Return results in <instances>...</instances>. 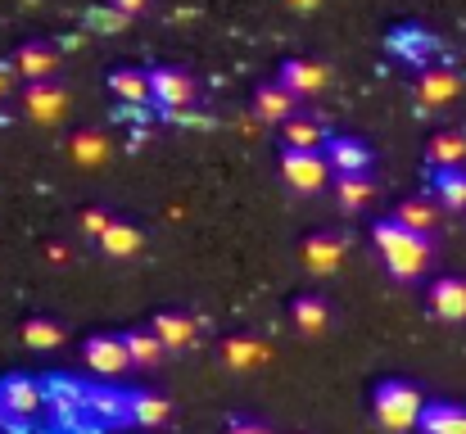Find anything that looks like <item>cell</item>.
<instances>
[{
  "label": "cell",
  "mask_w": 466,
  "mask_h": 434,
  "mask_svg": "<svg viewBox=\"0 0 466 434\" xmlns=\"http://www.w3.org/2000/svg\"><path fill=\"white\" fill-rule=\"evenodd\" d=\"M141 245H146V236H141V227H137V222H127V217H114V222H109V231L100 236V249H105L109 258H137V254H141Z\"/></svg>",
  "instance_id": "d6986e66"
},
{
  "label": "cell",
  "mask_w": 466,
  "mask_h": 434,
  "mask_svg": "<svg viewBox=\"0 0 466 434\" xmlns=\"http://www.w3.org/2000/svg\"><path fill=\"white\" fill-rule=\"evenodd\" d=\"M335 204H339L344 213L367 208V204H371V181H367V172H358V177H335Z\"/></svg>",
  "instance_id": "f546056e"
},
{
  "label": "cell",
  "mask_w": 466,
  "mask_h": 434,
  "mask_svg": "<svg viewBox=\"0 0 466 434\" xmlns=\"http://www.w3.org/2000/svg\"><path fill=\"white\" fill-rule=\"evenodd\" d=\"M109 222H114V213L109 208H100V204H91V208H82V236H105L109 231Z\"/></svg>",
  "instance_id": "d6a6232c"
},
{
  "label": "cell",
  "mask_w": 466,
  "mask_h": 434,
  "mask_svg": "<svg viewBox=\"0 0 466 434\" xmlns=\"http://www.w3.org/2000/svg\"><path fill=\"white\" fill-rule=\"evenodd\" d=\"M394 217H399L408 231L431 236V231L440 227V204H431V199H403V204L394 208Z\"/></svg>",
  "instance_id": "83f0119b"
},
{
  "label": "cell",
  "mask_w": 466,
  "mask_h": 434,
  "mask_svg": "<svg viewBox=\"0 0 466 434\" xmlns=\"http://www.w3.org/2000/svg\"><path fill=\"white\" fill-rule=\"evenodd\" d=\"M286 5H290V9H299V14H312L321 0H286Z\"/></svg>",
  "instance_id": "8d00e7d4"
},
{
  "label": "cell",
  "mask_w": 466,
  "mask_h": 434,
  "mask_svg": "<svg viewBox=\"0 0 466 434\" xmlns=\"http://www.w3.org/2000/svg\"><path fill=\"white\" fill-rule=\"evenodd\" d=\"M431 312L444 321H466V281L462 277H440L431 286Z\"/></svg>",
  "instance_id": "e0dca14e"
},
{
  "label": "cell",
  "mask_w": 466,
  "mask_h": 434,
  "mask_svg": "<svg viewBox=\"0 0 466 434\" xmlns=\"http://www.w3.org/2000/svg\"><path fill=\"white\" fill-rule=\"evenodd\" d=\"M155 335L167 344V348H186V344H195V321L186 317V312H155Z\"/></svg>",
  "instance_id": "484cf974"
},
{
  "label": "cell",
  "mask_w": 466,
  "mask_h": 434,
  "mask_svg": "<svg viewBox=\"0 0 466 434\" xmlns=\"http://www.w3.org/2000/svg\"><path fill=\"white\" fill-rule=\"evenodd\" d=\"M421 412H426V399L417 385L408 380H380L371 389V417L385 426L390 434H408L421 426Z\"/></svg>",
  "instance_id": "7a4b0ae2"
},
{
  "label": "cell",
  "mask_w": 466,
  "mask_h": 434,
  "mask_svg": "<svg viewBox=\"0 0 466 434\" xmlns=\"http://www.w3.org/2000/svg\"><path fill=\"white\" fill-rule=\"evenodd\" d=\"M46 408L55 412L59 426H68V421H77L86 412V389L77 380H68V376H50L46 380Z\"/></svg>",
  "instance_id": "7c38bea8"
},
{
  "label": "cell",
  "mask_w": 466,
  "mask_h": 434,
  "mask_svg": "<svg viewBox=\"0 0 466 434\" xmlns=\"http://www.w3.org/2000/svg\"><path fill=\"white\" fill-rule=\"evenodd\" d=\"M14 68H18V77H27V82H46V77H55V68H59V50H55L46 36H32V41H23V45L14 50Z\"/></svg>",
  "instance_id": "30bf717a"
},
{
  "label": "cell",
  "mask_w": 466,
  "mask_h": 434,
  "mask_svg": "<svg viewBox=\"0 0 466 434\" xmlns=\"http://www.w3.org/2000/svg\"><path fill=\"white\" fill-rule=\"evenodd\" d=\"M23 344L27 348H59L64 344V326L50 317H27L23 321Z\"/></svg>",
  "instance_id": "4dcf8cb0"
},
{
  "label": "cell",
  "mask_w": 466,
  "mask_h": 434,
  "mask_svg": "<svg viewBox=\"0 0 466 434\" xmlns=\"http://www.w3.org/2000/svg\"><path fill=\"white\" fill-rule=\"evenodd\" d=\"M46 408V385L36 376H5L0 380V412H5V430L9 434H27V421Z\"/></svg>",
  "instance_id": "3957f363"
},
{
  "label": "cell",
  "mask_w": 466,
  "mask_h": 434,
  "mask_svg": "<svg viewBox=\"0 0 466 434\" xmlns=\"http://www.w3.org/2000/svg\"><path fill=\"white\" fill-rule=\"evenodd\" d=\"M218 358H222L227 371H254V367L272 362V348L263 339H254V335H227L222 348H218Z\"/></svg>",
  "instance_id": "5bb4252c"
},
{
  "label": "cell",
  "mask_w": 466,
  "mask_h": 434,
  "mask_svg": "<svg viewBox=\"0 0 466 434\" xmlns=\"http://www.w3.org/2000/svg\"><path fill=\"white\" fill-rule=\"evenodd\" d=\"M326 158H330V172L335 177H358V172H371L376 154L362 136H330L326 141Z\"/></svg>",
  "instance_id": "ba28073f"
},
{
  "label": "cell",
  "mask_w": 466,
  "mask_h": 434,
  "mask_svg": "<svg viewBox=\"0 0 466 434\" xmlns=\"http://www.w3.org/2000/svg\"><path fill=\"white\" fill-rule=\"evenodd\" d=\"M277 82H281L286 91H295L299 100H309V96H317V91H326L330 73H326V64H317V59H281Z\"/></svg>",
  "instance_id": "9c48e42d"
},
{
  "label": "cell",
  "mask_w": 466,
  "mask_h": 434,
  "mask_svg": "<svg viewBox=\"0 0 466 434\" xmlns=\"http://www.w3.org/2000/svg\"><path fill=\"white\" fill-rule=\"evenodd\" d=\"M371 245L380 249L390 277H399V281H417L426 272V263H431V236L408 231L399 217H380L371 227Z\"/></svg>",
  "instance_id": "6da1fadb"
},
{
  "label": "cell",
  "mask_w": 466,
  "mask_h": 434,
  "mask_svg": "<svg viewBox=\"0 0 466 434\" xmlns=\"http://www.w3.org/2000/svg\"><path fill=\"white\" fill-rule=\"evenodd\" d=\"M167 399L163 394H150V389H132L127 394V426H146V430H155L167 421Z\"/></svg>",
  "instance_id": "ffe728a7"
},
{
  "label": "cell",
  "mask_w": 466,
  "mask_h": 434,
  "mask_svg": "<svg viewBox=\"0 0 466 434\" xmlns=\"http://www.w3.org/2000/svg\"><path fill=\"white\" fill-rule=\"evenodd\" d=\"M281 132H286V145H299V149H326V141H330L326 123H321V118H309V114H295Z\"/></svg>",
  "instance_id": "4316f807"
},
{
  "label": "cell",
  "mask_w": 466,
  "mask_h": 434,
  "mask_svg": "<svg viewBox=\"0 0 466 434\" xmlns=\"http://www.w3.org/2000/svg\"><path fill=\"white\" fill-rule=\"evenodd\" d=\"M0 96H5V73H0Z\"/></svg>",
  "instance_id": "74e56055"
},
{
  "label": "cell",
  "mask_w": 466,
  "mask_h": 434,
  "mask_svg": "<svg viewBox=\"0 0 466 434\" xmlns=\"http://www.w3.org/2000/svg\"><path fill=\"white\" fill-rule=\"evenodd\" d=\"M23 114H27L36 127H55V123H64V114H68V91H64L55 77L27 82V91H23Z\"/></svg>",
  "instance_id": "5b68a950"
},
{
  "label": "cell",
  "mask_w": 466,
  "mask_h": 434,
  "mask_svg": "<svg viewBox=\"0 0 466 434\" xmlns=\"http://www.w3.org/2000/svg\"><path fill=\"white\" fill-rule=\"evenodd\" d=\"M390 50H394L399 59L426 68V59L435 55V36H431L426 27H417V23H399V27L390 32Z\"/></svg>",
  "instance_id": "9a60e30c"
},
{
  "label": "cell",
  "mask_w": 466,
  "mask_h": 434,
  "mask_svg": "<svg viewBox=\"0 0 466 434\" xmlns=\"http://www.w3.org/2000/svg\"><path fill=\"white\" fill-rule=\"evenodd\" d=\"M254 114H258L263 123H272V127H286V123L299 114V96L286 91L281 82H263V86L254 91Z\"/></svg>",
  "instance_id": "8fae6325"
},
{
  "label": "cell",
  "mask_w": 466,
  "mask_h": 434,
  "mask_svg": "<svg viewBox=\"0 0 466 434\" xmlns=\"http://www.w3.org/2000/svg\"><path fill=\"white\" fill-rule=\"evenodd\" d=\"M68 158H73L77 167H100V163L109 158V136H105L100 127L73 132V136H68Z\"/></svg>",
  "instance_id": "44dd1931"
},
{
  "label": "cell",
  "mask_w": 466,
  "mask_h": 434,
  "mask_svg": "<svg viewBox=\"0 0 466 434\" xmlns=\"http://www.w3.org/2000/svg\"><path fill=\"white\" fill-rule=\"evenodd\" d=\"M417 430L421 434H466V408L462 403H426Z\"/></svg>",
  "instance_id": "603a6c76"
},
{
  "label": "cell",
  "mask_w": 466,
  "mask_h": 434,
  "mask_svg": "<svg viewBox=\"0 0 466 434\" xmlns=\"http://www.w3.org/2000/svg\"><path fill=\"white\" fill-rule=\"evenodd\" d=\"M299 254H304V267L312 277H330L344 263V240L335 231H312L309 240L299 245Z\"/></svg>",
  "instance_id": "4fadbf2b"
},
{
  "label": "cell",
  "mask_w": 466,
  "mask_h": 434,
  "mask_svg": "<svg viewBox=\"0 0 466 434\" xmlns=\"http://www.w3.org/2000/svg\"><path fill=\"white\" fill-rule=\"evenodd\" d=\"M82 358H86V367L96 371V376H118L123 367H132V353H127V344H123V335H86V344H82Z\"/></svg>",
  "instance_id": "52a82bcc"
},
{
  "label": "cell",
  "mask_w": 466,
  "mask_h": 434,
  "mask_svg": "<svg viewBox=\"0 0 466 434\" xmlns=\"http://www.w3.org/2000/svg\"><path fill=\"white\" fill-rule=\"evenodd\" d=\"M458 91H462V82L449 68H421V77H417V100L431 105V109H444Z\"/></svg>",
  "instance_id": "2e32d148"
},
{
  "label": "cell",
  "mask_w": 466,
  "mask_h": 434,
  "mask_svg": "<svg viewBox=\"0 0 466 434\" xmlns=\"http://www.w3.org/2000/svg\"><path fill=\"white\" fill-rule=\"evenodd\" d=\"M426 154H431L435 167H462L466 163V136L462 132H435L431 145H426Z\"/></svg>",
  "instance_id": "f1b7e54d"
},
{
  "label": "cell",
  "mask_w": 466,
  "mask_h": 434,
  "mask_svg": "<svg viewBox=\"0 0 466 434\" xmlns=\"http://www.w3.org/2000/svg\"><path fill=\"white\" fill-rule=\"evenodd\" d=\"M150 96H155L158 109L177 114V109H186L195 100V77L186 68H177V64H158V68H150Z\"/></svg>",
  "instance_id": "8992f818"
},
{
  "label": "cell",
  "mask_w": 466,
  "mask_h": 434,
  "mask_svg": "<svg viewBox=\"0 0 466 434\" xmlns=\"http://www.w3.org/2000/svg\"><path fill=\"white\" fill-rule=\"evenodd\" d=\"M118 14H127V18H137V14H146L150 9V0H109Z\"/></svg>",
  "instance_id": "e575fe53"
},
{
  "label": "cell",
  "mask_w": 466,
  "mask_h": 434,
  "mask_svg": "<svg viewBox=\"0 0 466 434\" xmlns=\"http://www.w3.org/2000/svg\"><path fill=\"white\" fill-rule=\"evenodd\" d=\"M227 434H272V426L249 421V417H231V421H227Z\"/></svg>",
  "instance_id": "836d02e7"
},
{
  "label": "cell",
  "mask_w": 466,
  "mask_h": 434,
  "mask_svg": "<svg viewBox=\"0 0 466 434\" xmlns=\"http://www.w3.org/2000/svg\"><path fill=\"white\" fill-rule=\"evenodd\" d=\"M86 412H96V417H105V421H127V394L86 389Z\"/></svg>",
  "instance_id": "1f68e13d"
},
{
  "label": "cell",
  "mask_w": 466,
  "mask_h": 434,
  "mask_svg": "<svg viewBox=\"0 0 466 434\" xmlns=\"http://www.w3.org/2000/svg\"><path fill=\"white\" fill-rule=\"evenodd\" d=\"M431 195H435V204H440V208L462 213L466 208V167H435Z\"/></svg>",
  "instance_id": "7402d4cb"
},
{
  "label": "cell",
  "mask_w": 466,
  "mask_h": 434,
  "mask_svg": "<svg viewBox=\"0 0 466 434\" xmlns=\"http://www.w3.org/2000/svg\"><path fill=\"white\" fill-rule=\"evenodd\" d=\"M0 430H5V412H0Z\"/></svg>",
  "instance_id": "f35d334b"
},
{
  "label": "cell",
  "mask_w": 466,
  "mask_h": 434,
  "mask_svg": "<svg viewBox=\"0 0 466 434\" xmlns=\"http://www.w3.org/2000/svg\"><path fill=\"white\" fill-rule=\"evenodd\" d=\"M290 321H295L304 335H321V330L330 326V303H326L321 294H299V298L290 303Z\"/></svg>",
  "instance_id": "d4e9b609"
},
{
  "label": "cell",
  "mask_w": 466,
  "mask_h": 434,
  "mask_svg": "<svg viewBox=\"0 0 466 434\" xmlns=\"http://www.w3.org/2000/svg\"><path fill=\"white\" fill-rule=\"evenodd\" d=\"M105 86H109L123 105H146V100H155V96H150V68H109Z\"/></svg>",
  "instance_id": "ac0fdd59"
},
{
  "label": "cell",
  "mask_w": 466,
  "mask_h": 434,
  "mask_svg": "<svg viewBox=\"0 0 466 434\" xmlns=\"http://www.w3.org/2000/svg\"><path fill=\"white\" fill-rule=\"evenodd\" d=\"M46 258H50V263H68V245H50Z\"/></svg>",
  "instance_id": "d590c367"
},
{
  "label": "cell",
  "mask_w": 466,
  "mask_h": 434,
  "mask_svg": "<svg viewBox=\"0 0 466 434\" xmlns=\"http://www.w3.org/2000/svg\"><path fill=\"white\" fill-rule=\"evenodd\" d=\"M123 344H127V353H132V367H158L163 362V339L155 335V326H132V330H123Z\"/></svg>",
  "instance_id": "cb8c5ba5"
},
{
  "label": "cell",
  "mask_w": 466,
  "mask_h": 434,
  "mask_svg": "<svg viewBox=\"0 0 466 434\" xmlns=\"http://www.w3.org/2000/svg\"><path fill=\"white\" fill-rule=\"evenodd\" d=\"M281 177L290 181V190L317 195V190L330 186V158H326V149H299V145H286V149H281Z\"/></svg>",
  "instance_id": "277c9868"
}]
</instances>
